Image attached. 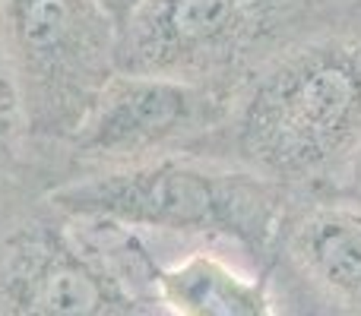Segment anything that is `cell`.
Segmentation results:
<instances>
[{
    "label": "cell",
    "instance_id": "6da1fadb",
    "mask_svg": "<svg viewBox=\"0 0 361 316\" xmlns=\"http://www.w3.org/2000/svg\"><path fill=\"white\" fill-rule=\"evenodd\" d=\"M361 152V0L336 6L235 95L200 158L254 171L292 196L339 193Z\"/></svg>",
    "mask_w": 361,
    "mask_h": 316
},
{
    "label": "cell",
    "instance_id": "7a4b0ae2",
    "mask_svg": "<svg viewBox=\"0 0 361 316\" xmlns=\"http://www.w3.org/2000/svg\"><path fill=\"white\" fill-rule=\"evenodd\" d=\"M51 206L149 237H200L238 247L267 272L295 199L279 184L216 158L175 156L51 190Z\"/></svg>",
    "mask_w": 361,
    "mask_h": 316
},
{
    "label": "cell",
    "instance_id": "3957f363",
    "mask_svg": "<svg viewBox=\"0 0 361 316\" xmlns=\"http://www.w3.org/2000/svg\"><path fill=\"white\" fill-rule=\"evenodd\" d=\"M149 241L48 199L0 215V316H156Z\"/></svg>",
    "mask_w": 361,
    "mask_h": 316
},
{
    "label": "cell",
    "instance_id": "277c9868",
    "mask_svg": "<svg viewBox=\"0 0 361 316\" xmlns=\"http://www.w3.org/2000/svg\"><path fill=\"white\" fill-rule=\"evenodd\" d=\"M330 0H140L121 25V70L235 95L295 38L324 23Z\"/></svg>",
    "mask_w": 361,
    "mask_h": 316
},
{
    "label": "cell",
    "instance_id": "5b68a950",
    "mask_svg": "<svg viewBox=\"0 0 361 316\" xmlns=\"http://www.w3.org/2000/svg\"><path fill=\"white\" fill-rule=\"evenodd\" d=\"M0 44L51 193L48 158L121 73V25L102 0H0Z\"/></svg>",
    "mask_w": 361,
    "mask_h": 316
},
{
    "label": "cell",
    "instance_id": "8992f818",
    "mask_svg": "<svg viewBox=\"0 0 361 316\" xmlns=\"http://www.w3.org/2000/svg\"><path fill=\"white\" fill-rule=\"evenodd\" d=\"M228 108L231 95L219 89L121 70L73 137L48 158L51 190L95 174L200 156Z\"/></svg>",
    "mask_w": 361,
    "mask_h": 316
},
{
    "label": "cell",
    "instance_id": "52a82bcc",
    "mask_svg": "<svg viewBox=\"0 0 361 316\" xmlns=\"http://www.w3.org/2000/svg\"><path fill=\"white\" fill-rule=\"evenodd\" d=\"M267 272L286 316H361V203L298 196Z\"/></svg>",
    "mask_w": 361,
    "mask_h": 316
},
{
    "label": "cell",
    "instance_id": "ba28073f",
    "mask_svg": "<svg viewBox=\"0 0 361 316\" xmlns=\"http://www.w3.org/2000/svg\"><path fill=\"white\" fill-rule=\"evenodd\" d=\"M152 294L169 316H286L269 272H241L212 250L152 266Z\"/></svg>",
    "mask_w": 361,
    "mask_h": 316
},
{
    "label": "cell",
    "instance_id": "9c48e42d",
    "mask_svg": "<svg viewBox=\"0 0 361 316\" xmlns=\"http://www.w3.org/2000/svg\"><path fill=\"white\" fill-rule=\"evenodd\" d=\"M42 196H48V177L32 146L16 82L0 44V215Z\"/></svg>",
    "mask_w": 361,
    "mask_h": 316
},
{
    "label": "cell",
    "instance_id": "30bf717a",
    "mask_svg": "<svg viewBox=\"0 0 361 316\" xmlns=\"http://www.w3.org/2000/svg\"><path fill=\"white\" fill-rule=\"evenodd\" d=\"M137 4H140V0H102V6L111 13V19H114L118 25L127 23V16L137 10Z\"/></svg>",
    "mask_w": 361,
    "mask_h": 316
},
{
    "label": "cell",
    "instance_id": "8fae6325",
    "mask_svg": "<svg viewBox=\"0 0 361 316\" xmlns=\"http://www.w3.org/2000/svg\"><path fill=\"white\" fill-rule=\"evenodd\" d=\"M339 193H345V196H352L355 203H361V152H358L355 165H352L349 177H345V184H343V190Z\"/></svg>",
    "mask_w": 361,
    "mask_h": 316
},
{
    "label": "cell",
    "instance_id": "7c38bea8",
    "mask_svg": "<svg viewBox=\"0 0 361 316\" xmlns=\"http://www.w3.org/2000/svg\"><path fill=\"white\" fill-rule=\"evenodd\" d=\"M333 6H349V4H358V0H330Z\"/></svg>",
    "mask_w": 361,
    "mask_h": 316
}]
</instances>
